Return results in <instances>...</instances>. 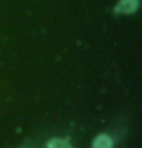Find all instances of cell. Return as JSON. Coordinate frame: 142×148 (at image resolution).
Segmentation results:
<instances>
[{
  "label": "cell",
  "mask_w": 142,
  "mask_h": 148,
  "mask_svg": "<svg viewBox=\"0 0 142 148\" xmlns=\"http://www.w3.org/2000/svg\"><path fill=\"white\" fill-rule=\"evenodd\" d=\"M137 5V0H121L116 10L120 13H132L136 9Z\"/></svg>",
  "instance_id": "obj_1"
},
{
  "label": "cell",
  "mask_w": 142,
  "mask_h": 148,
  "mask_svg": "<svg viewBox=\"0 0 142 148\" xmlns=\"http://www.w3.org/2000/svg\"><path fill=\"white\" fill-rule=\"evenodd\" d=\"M93 148H112V139L106 135L97 136L94 140Z\"/></svg>",
  "instance_id": "obj_2"
},
{
  "label": "cell",
  "mask_w": 142,
  "mask_h": 148,
  "mask_svg": "<svg viewBox=\"0 0 142 148\" xmlns=\"http://www.w3.org/2000/svg\"><path fill=\"white\" fill-rule=\"evenodd\" d=\"M47 148H72V146L67 141L63 140V139L55 138L48 142Z\"/></svg>",
  "instance_id": "obj_3"
}]
</instances>
